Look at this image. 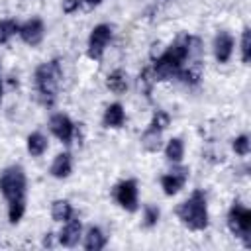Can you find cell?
<instances>
[{
	"label": "cell",
	"instance_id": "obj_1",
	"mask_svg": "<svg viewBox=\"0 0 251 251\" xmlns=\"http://www.w3.org/2000/svg\"><path fill=\"white\" fill-rule=\"evenodd\" d=\"M200 53V41L198 37L192 35H180L175 43L169 45V49L159 55L151 67L153 78L155 80H169L173 76L178 75V71L182 69V63L186 59H192Z\"/></svg>",
	"mask_w": 251,
	"mask_h": 251
},
{
	"label": "cell",
	"instance_id": "obj_2",
	"mask_svg": "<svg viewBox=\"0 0 251 251\" xmlns=\"http://www.w3.org/2000/svg\"><path fill=\"white\" fill-rule=\"evenodd\" d=\"M176 216H178V220L186 227H190L194 231L206 229L208 227V208H206V196H204V192L202 190H194L190 194V198L184 200L178 206Z\"/></svg>",
	"mask_w": 251,
	"mask_h": 251
},
{
	"label": "cell",
	"instance_id": "obj_3",
	"mask_svg": "<svg viewBox=\"0 0 251 251\" xmlns=\"http://www.w3.org/2000/svg\"><path fill=\"white\" fill-rule=\"evenodd\" d=\"M61 76H63V71H61L59 61H49V63H43L41 67H37L35 86H37V92H39V98L43 104H47V106L53 104Z\"/></svg>",
	"mask_w": 251,
	"mask_h": 251
},
{
	"label": "cell",
	"instance_id": "obj_4",
	"mask_svg": "<svg viewBox=\"0 0 251 251\" xmlns=\"http://www.w3.org/2000/svg\"><path fill=\"white\" fill-rule=\"evenodd\" d=\"M0 192L8 202L25 200V173L20 165H12L0 173Z\"/></svg>",
	"mask_w": 251,
	"mask_h": 251
},
{
	"label": "cell",
	"instance_id": "obj_5",
	"mask_svg": "<svg viewBox=\"0 0 251 251\" xmlns=\"http://www.w3.org/2000/svg\"><path fill=\"white\" fill-rule=\"evenodd\" d=\"M227 226L231 229V233L235 237H241L245 241V245L249 247L251 245V239H249V233H251V212L241 206L239 202H235L227 214Z\"/></svg>",
	"mask_w": 251,
	"mask_h": 251
},
{
	"label": "cell",
	"instance_id": "obj_6",
	"mask_svg": "<svg viewBox=\"0 0 251 251\" xmlns=\"http://www.w3.org/2000/svg\"><path fill=\"white\" fill-rule=\"evenodd\" d=\"M110 37H112L110 25H106V24L96 25V27L90 31L86 55H88L90 59H94V61H100L102 55H104V49H106V45H108V41H110Z\"/></svg>",
	"mask_w": 251,
	"mask_h": 251
},
{
	"label": "cell",
	"instance_id": "obj_7",
	"mask_svg": "<svg viewBox=\"0 0 251 251\" xmlns=\"http://www.w3.org/2000/svg\"><path fill=\"white\" fill-rule=\"evenodd\" d=\"M114 198L124 210L135 212L137 210V182L135 180H122L114 188Z\"/></svg>",
	"mask_w": 251,
	"mask_h": 251
},
{
	"label": "cell",
	"instance_id": "obj_8",
	"mask_svg": "<svg viewBox=\"0 0 251 251\" xmlns=\"http://www.w3.org/2000/svg\"><path fill=\"white\" fill-rule=\"evenodd\" d=\"M49 127H51L53 135L59 137L63 143H71V139H73V135H75V124L71 122L69 116H65V114H55V116H51Z\"/></svg>",
	"mask_w": 251,
	"mask_h": 251
},
{
	"label": "cell",
	"instance_id": "obj_9",
	"mask_svg": "<svg viewBox=\"0 0 251 251\" xmlns=\"http://www.w3.org/2000/svg\"><path fill=\"white\" fill-rule=\"evenodd\" d=\"M186 178H188V169L176 167L169 175H163L161 176V186H163V190H165L167 196H173V194H176L184 186Z\"/></svg>",
	"mask_w": 251,
	"mask_h": 251
},
{
	"label": "cell",
	"instance_id": "obj_10",
	"mask_svg": "<svg viewBox=\"0 0 251 251\" xmlns=\"http://www.w3.org/2000/svg\"><path fill=\"white\" fill-rule=\"evenodd\" d=\"M20 37L27 43V45H31V47H35V45H39L41 43V39H43V33H45V27H43V22L39 20V18H31V20H27L24 25H20Z\"/></svg>",
	"mask_w": 251,
	"mask_h": 251
},
{
	"label": "cell",
	"instance_id": "obj_11",
	"mask_svg": "<svg viewBox=\"0 0 251 251\" xmlns=\"http://www.w3.org/2000/svg\"><path fill=\"white\" fill-rule=\"evenodd\" d=\"M233 51V37L227 31H220L214 39V55L218 63H227Z\"/></svg>",
	"mask_w": 251,
	"mask_h": 251
},
{
	"label": "cell",
	"instance_id": "obj_12",
	"mask_svg": "<svg viewBox=\"0 0 251 251\" xmlns=\"http://www.w3.org/2000/svg\"><path fill=\"white\" fill-rule=\"evenodd\" d=\"M80 231H82V226H80V222H78L76 218L67 220L65 227H63L61 233H59L61 245H65V247H75V245L78 243V239H80Z\"/></svg>",
	"mask_w": 251,
	"mask_h": 251
},
{
	"label": "cell",
	"instance_id": "obj_13",
	"mask_svg": "<svg viewBox=\"0 0 251 251\" xmlns=\"http://www.w3.org/2000/svg\"><path fill=\"white\" fill-rule=\"evenodd\" d=\"M73 171V163H71V155L69 153H59L55 159H53V165H51V175L55 178H67Z\"/></svg>",
	"mask_w": 251,
	"mask_h": 251
},
{
	"label": "cell",
	"instance_id": "obj_14",
	"mask_svg": "<svg viewBox=\"0 0 251 251\" xmlns=\"http://www.w3.org/2000/svg\"><path fill=\"white\" fill-rule=\"evenodd\" d=\"M126 122V112L122 104H110L104 112V126L106 127H122Z\"/></svg>",
	"mask_w": 251,
	"mask_h": 251
},
{
	"label": "cell",
	"instance_id": "obj_15",
	"mask_svg": "<svg viewBox=\"0 0 251 251\" xmlns=\"http://www.w3.org/2000/svg\"><path fill=\"white\" fill-rule=\"evenodd\" d=\"M176 76H178L184 84H190V86L198 84L200 78H202V65H200V61H194V63H190L186 69H180Z\"/></svg>",
	"mask_w": 251,
	"mask_h": 251
},
{
	"label": "cell",
	"instance_id": "obj_16",
	"mask_svg": "<svg viewBox=\"0 0 251 251\" xmlns=\"http://www.w3.org/2000/svg\"><path fill=\"white\" fill-rule=\"evenodd\" d=\"M106 245V235L102 233L100 227H90L84 235V249L88 251H100Z\"/></svg>",
	"mask_w": 251,
	"mask_h": 251
},
{
	"label": "cell",
	"instance_id": "obj_17",
	"mask_svg": "<svg viewBox=\"0 0 251 251\" xmlns=\"http://www.w3.org/2000/svg\"><path fill=\"white\" fill-rule=\"evenodd\" d=\"M106 86L114 92V94H124L127 90V78H126V73L124 71H114L108 75L106 78Z\"/></svg>",
	"mask_w": 251,
	"mask_h": 251
},
{
	"label": "cell",
	"instance_id": "obj_18",
	"mask_svg": "<svg viewBox=\"0 0 251 251\" xmlns=\"http://www.w3.org/2000/svg\"><path fill=\"white\" fill-rule=\"evenodd\" d=\"M45 149H47V139L43 133L33 131L27 135V151L31 157H41L45 153Z\"/></svg>",
	"mask_w": 251,
	"mask_h": 251
},
{
	"label": "cell",
	"instance_id": "obj_19",
	"mask_svg": "<svg viewBox=\"0 0 251 251\" xmlns=\"http://www.w3.org/2000/svg\"><path fill=\"white\" fill-rule=\"evenodd\" d=\"M141 145H143L145 151H151V153L159 151V147H161V131L149 126L141 135Z\"/></svg>",
	"mask_w": 251,
	"mask_h": 251
},
{
	"label": "cell",
	"instance_id": "obj_20",
	"mask_svg": "<svg viewBox=\"0 0 251 251\" xmlns=\"http://www.w3.org/2000/svg\"><path fill=\"white\" fill-rule=\"evenodd\" d=\"M51 216L57 222H67L73 218V206L69 204V200H55L51 206Z\"/></svg>",
	"mask_w": 251,
	"mask_h": 251
},
{
	"label": "cell",
	"instance_id": "obj_21",
	"mask_svg": "<svg viewBox=\"0 0 251 251\" xmlns=\"http://www.w3.org/2000/svg\"><path fill=\"white\" fill-rule=\"evenodd\" d=\"M182 155H184V143H182V139L180 137H173L167 143V147H165V157L169 161H173V163H178L182 159Z\"/></svg>",
	"mask_w": 251,
	"mask_h": 251
},
{
	"label": "cell",
	"instance_id": "obj_22",
	"mask_svg": "<svg viewBox=\"0 0 251 251\" xmlns=\"http://www.w3.org/2000/svg\"><path fill=\"white\" fill-rule=\"evenodd\" d=\"M18 31L20 25L16 20H0V43H8Z\"/></svg>",
	"mask_w": 251,
	"mask_h": 251
},
{
	"label": "cell",
	"instance_id": "obj_23",
	"mask_svg": "<svg viewBox=\"0 0 251 251\" xmlns=\"http://www.w3.org/2000/svg\"><path fill=\"white\" fill-rule=\"evenodd\" d=\"M24 212H25V200H12V202H10L8 218H10V222H12V224L20 222V220H22V216H24Z\"/></svg>",
	"mask_w": 251,
	"mask_h": 251
},
{
	"label": "cell",
	"instance_id": "obj_24",
	"mask_svg": "<svg viewBox=\"0 0 251 251\" xmlns=\"http://www.w3.org/2000/svg\"><path fill=\"white\" fill-rule=\"evenodd\" d=\"M241 59L243 63L251 61V29L249 27H245L241 35Z\"/></svg>",
	"mask_w": 251,
	"mask_h": 251
},
{
	"label": "cell",
	"instance_id": "obj_25",
	"mask_svg": "<svg viewBox=\"0 0 251 251\" xmlns=\"http://www.w3.org/2000/svg\"><path fill=\"white\" fill-rule=\"evenodd\" d=\"M169 122H171V118H169V114L165 112V110H157L155 114H153V120H151V127H155V129H159V131H163L167 126H169Z\"/></svg>",
	"mask_w": 251,
	"mask_h": 251
},
{
	"label": "cell",
	"instance_id": "obj_26",
	"mask_svg": "<svg viewBox=\"0 0 251 251\" xmlns=\"http://www.w3.org/2000/svg\"><path fill=\"white\" fill-rule=\"evenodd\" d=\"M157 220H159V208L157 206H145L143 208V224L147 227H151L157 224Z\"/></svg>",
	"mask_w": 251,
	"mask_h": 251
},
{
	"label": "cell",
	"instance_id": "obj_27",
	"mask_svg": "<svg viewBox=\"0 0 251 251\" xmlns=\"http://www.w3.org/2000/svg\"><path fill=\"white\" fill-rule=\"evenodd\" d=\"M231 147H233V151H235L237 155H247V153H249V137H247V135L235 137L233 143H231Z\"/></svg>",
	"mask_w": 251,
	"mask_h": 251
},
{
	"label": "cell",
	"instance_id": "obj_28",
	"mask_svg": "<svg viewBox=\"0 0 251 251\" xmlns=\"http://www.w3.org/2000/svg\"><path fill=\"white\" fill-rule=\"evenodd\" d=\"M80 2H82V0H65V2H63V12H65V14L76 12V10L80 8Z\"/></svg>",
	"mask_w": 251,
	"mask_h": 251
},
{
	"label": "cell",
	"instance_id": "obj_29",
	"mask_svg": "<svg viewBox=\"0 0 251 251\" xmlns=\"http://www.w3.org/2000/svg\"><path fill=\"white\" fill-rule=\"evenodd\" d=\"M43 245H49V247L53 245V233H47V235H45V239H43Z\"/></svg>",
	"mask_w": 251,
	"mask_h": 251
},
{
	"label": "cell",
	"instance_id": "obj_30",
	"mask_svg": "<svg viewBox=\"0 0 251 251\" xmlns=\"http://www.w3.org/2000/svg\"><path fill=\"white\" fill-rule=\"evenodd\" d=\"M84 2H86V4H90V6H96V4H100L102 0H84Z\"/></svg>",
	"mask_w": 251,
	"mask_h": 251
},
{
	"label": "cell",
	"instance_id": "obj_31",
	"mask_svg": "<svg viewBox=\"0 0 251 251\" xmlns=\"http://www.w3.org/2000/svg\"><path fill=\"white\" fill-rule=\"evenodd\" d=\"M0 102H2V78H0Z\"/></svg>",
	"mask_w": 251,
	"mask_h": 251
}]
</instances>
